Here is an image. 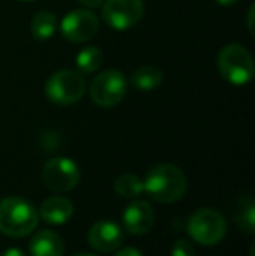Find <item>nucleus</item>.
<instances>
[{
    "mask_svg": "<svg viewBox=\"0 0 255 256\" xmlns=\"http://www.w3.org/2000/svg\"><path fill=\"white\" fill-rule=\"evenodd\" d=\"M187 190V178L180 168L173 164H157L143 180V192L161 204L180 200Z\"/></svg>",
    "mask_w": 255,
    "mask_h": 256,
    "instance_id": "obj_1",
    "label": "nucleus"
},
{
    "mask_svg": "<svg viewBox=\"0 0 255 256\" xmlns=\"http://www.w3.org/2000/svg\"><path fill=\"white\" fill-rule=\"evenodd\" d=\"M39 212L21 197H6L0 200V232L7 237H27L37 228Z\"/></svg>",
    "mask_w": 255,
    "mask_h": 256,
    "instance_id": "obj_2",
    "label": "nucleus"
},
{
    "mask_svg": "<svg viewBox=\"0 0 255 256\" xmlns=\"http://www.w3.org/2000/svg\"><path fill=\"white\" fill-rule=\"evenodd\" d=\"M220 75L232 86H246L255 75L253 58L241 44H227L217 58Z\"/></svg>",
    "mask_w": 255,
    "mask_h": 256,
    "instance_id": "obj_3",
    "label": "nucleus"
},
{
    "mask_svg": "<svg viewBox=\"0 0 255 256\" xmlns=\"http://www.w3.org/2000/svg\"><path fill=\"white\" fill-rule=\"evenodd\" d=\"M86 78L79 70H58L46 80L44 94L56 104H74L84 96Z\"/></svg>",
    "mask_w": 255,
    "mask_h": 256,
    "instance_id": "obj_4",
    "label": "nucleus"
},
{
    "mask_svg": "<svg viewBox=\"0 0 255 256\" xmlns=\"http://www.w3.org/2000/svg\"><path fill=\"white\" fill-rule=\"evenodd\" d=\"M187 232L201 246H213L220 242L227 232L225 218L218 211L210 208L197 209L187 220Z\"/></svg>",
    "mask_w": 255,
    "mask_h": 256,
    "instance_id": "obj_5",
    "label": "nucleus"
},
{
    "mask_svg": "<svg viewBox=\"0 0 255 256\" xmlns=\"http://www.w3.org/2000/svg\"><path fill=\"white\" fill-rule=\"evenodd\" d=\"M128 91V78L121 70H105L93 78L89 96L93 103L103 108L116 106L123 102Z\"/></svg>",
    "mask_w": 255,
    "mask_h": 256,
    "instance_id": "obj_6",
    "label": "nucleus"
},
{
    "mask_svg": "<svg viewBox=\"0 0 255 256\" xmlns=\"http://www.w3.org/2000/svg\"><path fill=\"white\" fill-rule=\"evenodd\" d=\"M81 180L79 166L72 158L55 157L42 168V182L53 192H70Z\"/></svg>",
    "mask_w": 255,
    "mask_h": 256,
    "instance_id": "obj_7",
    "label": "nucleus"
},
{
    "mask_svg": "<svg viewBox=\"0 0 255 256\" xmlns=\"http://www.w3.org/2000/svg\"><path fill=\"white\" fill-rule=\"evenodd\" d=\"M142 0H105L102 4V18L114 30H128L143 18Z\"/></svg>",
    "mask_w": 255,
    "mask_h": 256,
    "instance_id": "obj_8",
    "label": "nucleus"
},
{
    "mask_svg": "<svg viewBox=\"0 0 255 256\" xmlns=\"http://www.w3.org/2000/svg\"><path fill=\"white\" fill-rule=\"evenodd\" d=\"M100 28V20L95 12L89 9H75L70 10L60 23V32L65 40L72 44H82L91 40Z\"/></svg>",
    "mask_w": 255,
    "mask_h": 256,
    "instance_id": "obj_9",
    "label": "nucleus"
},
{
    "mask_svg": "<svg viewBox=\"0 0 255 256\" xmlns=\"http://www.w3.org/2000/svg\"><path fill=\"white\" fill-rule=\"evenodd\" d=\"M88 242L93 250L100 251V253H112L123 246L124 230L116 222L100 220L89 228Z\"/></svg>",
    "mask_w": 255,
    "mask_h": 256,
    "instance_id": "obj_10",
    "label": "nucleus"
},
{
    "mask_svg": "<svg viewBox=\"0 0 255 256\" xmlns=\"http://www.w3.org/2000/svg\"><path fill=\"white\" fill-rule=\"evenodd\" d=\"M154 220L156 216H154L152 206L145 200H135L128 204L123 212L124 230L131 236H143L150 232V228L154 226Z\"/></svg>",
    "mask_w": 255,
    "mask_h": 256,
    "instance_id": "obj_11",
    "label": "nucleus"
},
{
    "mask_svg": "<svg viewBox=\"0 0 255 256\" xmlns=\"http://www.w3.org/2000/svg\"><path fill=\"white\" fill-rule=\"evenodd\" d=\"M74 214V204L67 197H49L41 204L39 218H42L49 225H63Z\"/></svg>",
    "mask_w": 255,
    "mask_h": 256,
    "instance_id": "obj_12",
    "label": "nucleus"
},
{
    "mask_svg": "<svg viewBox=\"0 0 255 256\" xmlns=\"http://www.w3.org/2000/svg\"><path fill=\"white\" fill-rule=\"evenodd\" d=\"M32 256H63V239L53 230H41L30 240Z\"/></svg>",
    "mask_w": 255,
    "mask_h": 256,
    "instance_id": "obj_13",
    "label": "nucleus"
},
{
    "mask_svg": "<svg viewBox=\"0 0 255 256\" xmlns=\"http://www.w3.org/2000/svg\"><path fill=\"white\" fill-rule=\"evenodd\" d=\"M129 84L138 91H154L163 84V72L157 66H140L129 75Z\"/></svg>",
    "mask_w": 255,
    "mask_h": 256,
    "instance_id": "obj_14",
    "label": "nucleus"
},
{
    "mask_svg": "<svg viewBox=\"0 0 255 256\" xmlns=\"http://www.w3.org/2000/svg\"><path fill=\"white\" fill-rule=\"evenodd\" d=\"M58 20L51 10H39L30 21V32L37 40H48L55 35Z\"/></svg>",
    "mask_w": 255,
    "mask_h": 256,
    "instance_id": "obj_15",
    "label": "nucleus"
},
{
    "mask_svg": "<svg viewBox=\"0 0 255 256\" xmlns=\"http://www.w3.org/2000/svg\"><path fill=\"white\" fill-rule=\"evenodd\" d=\"M114 190L117 196L124 197V199H133L143 192V180H140L133 172H124L114 182Z\"/></svg>",
    "mask_w": 255,
    "mask_h": 256,
    "instance_id": "obj_16",
    "label": "nucleus"
},
{
    "mask_svg": "<svg viewBox=\"0 0 255 256\" xmlns=\"http://www.w3.org/2000/svg\"><path fill=\"white\" fill-rule=\"evenodd\" d=\"M103 63V52L96 46H88L77 54V68L81 74H93Z\"/></svg>",
    "mask_w": 255,
    "mask_h": 256,
    "instance_id": "obj_17",
    "label": "nucleus"
},
{
    "mask_svg": "<svg viewBox=\"0 0 255 256\" xmlns=\"http://www.w3.org/2000/svg\"><path fill=\"white\" fill-rule=\"evenodd\" d=\"M234 222L243 232L253 234L255 228V208H253V200L250 197H243L241 202L238 206V211L234 214Z\"/></svg>",
    "mask_w": 255,
    "mask_h": 256,
    "instance_id": "obj_18",
    "label": "nucleus"
},
{
    "mask_svg": "<svg viewBox=\"0 0 255 256\" xmlns=\"http://www.w3.org/2000/svg\"><path fill=\"white\" fill-rule=\"evenodd\" d=\"M171 256H196V250H194L191 240L180 239L171 248Z\"/></svg>",
    "mask_w": 255,
    "mask_h": 256,
    "instance_id": "obj_19",
    "label": "nucleus"
},
{
    "mask_svg": "<svg viewBox=\"0 0 255 256\" xmlns=\"http://www.w3.org/2000/svg\"><path fill=\"white\" fill-rule=\"evenodd\" d=\"M114 256H143V253L136 250V248H123V250H119Z\"/></svg>",
    "mask_w": 255,
    "mask_h": 256,
    "instance_id": "obj_20",
    "label": "nucleus"
},
{
    "mask_svg": "<svg viewBox=\"0 0 255 256\" xmlns=\"http://www.w3.org/2000/svg\"><path fill=\"white\" fill-rule=\"evenodd\" d=\"M75 2L88 7V9H95V7H102V4L105 2V0H75Z\"/></svg>",
    "mask_w": 255,
    "mask_h": 256,
    "instance_id": "obj_21",
    "label": "nucleus"
},
{
    "mask_svg": "<svg viewBox=\"0 0 255 256\" xmlns=\"http://www.w3.org/2000/svg\"><path fill=\"white\" fill-rule=\"evenodd\" d=\"M2 256H27V254H25L20 248H9V250L4 251Z\"/></svg>",
    "mask_w": 255,
    "mask_h": 256,
    "instance_id": "obj_22",
    "label": "nucleus"
},
{
    "mask_svg": "<svg viewBox=\"0 0 255 256\" xmlns=\"http://www.w3.org/2000/svg\"><path fill=\"white\" fill-rule=\"evenodd\" d=\"M253 12H255V7L252 6L248 9V14H246V20H248V32H250V35H253V24H252V21H253Z\"/></svg>",
    "mask_w": 255,
    "mask_h": 256,
    "instance_id": "obj_23",
    "label": "nucleus"
},
{
    "mask_svg": "<svg viewBox=\"0 0 255 256\" xmlns=\"http://www.w3.org/2000/svg\"><path fill=\"white\" fill-rule=\"evenodd\" d=\"M220 6H224V7H229V6H234L236 2H239V0H217Z\"/></svg>",
    "mask_w": 255,
    "mask_h": 256,
    "instance_id": "obj_24",
    "label": "nucleus"
},
{
    "mask_svg": "<svg viewBox=\"0 0 255 256\" xmlns=\"http://www.w3.org/2000/svg\"><path fill=\"white\" fill-rule=\"evenodd\" d=\"M74 256H95V254H88V253H79V254H74Z\"/></svg>",
    "mask_w": 255,
    "mask_h": 256,
    "instance_id": "obj_25",
    "label": "nucleus"
},
{
    "mask_svg": "<svg viewBox=\"0 0 255 256\" xmlns=\"http://www.w3.org/2000/svg\"><path fill=\"white\" fill-rule=\"evenodd\" d=\"M20 2H32V0H20Z\"/></svg>",
    "mask_w": 255,
    "mask_h": 256,
    "instance_id": "obj_26",
    "label": "nucleus"
}]
</instances>
